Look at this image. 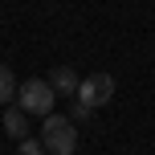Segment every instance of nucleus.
<instances>
[{
    "label": "nucleus",
    "mask_w": 155,
    "mask_h": 155,
    "mask_svg": "<svg viewBox=\"0 0 155 155\" xmlns=\"http://www.w3.org/2000/svg\"><path fill=\"white\" fill-rule=\"evenodd\" d=\"M16 155H45V143L29 135V139H21V147H16Z\"/></svg>",
    "instance_id": "6e6552de"
},
{
    "label": "nucleus",
    "mask_w": 155,
    "mask_h": 155,
    "mask_svg": "<svg viewBox=\"0 0 155 155\" xmlns=\"http://www.w3.org/2000/svg\"><path fill=\"white\" fill-rule=\"evenodd\" d=\"M90 114H94L90 106H82V102H78V98H70V114H65V118H70V123H86V118H90Z\"/></svg>",
    "instance_id": "0eeeda50"
},
{
    "label": "nucleus",
    "mask_w": 155,
    "mask_h": 155,
    "mask_svg": "<svg viewBox=\"0 0 155 155\" xmlns=\"http://www.w3.org/2000/svg\"><path fill=\"white\" fill-rule=\"evenodd\" d=\"M45 82L53 86V94H65V98H74V94H78V82H82V78H78V74L70 70V65H57V70L49 74Z\"/></svg>",
    "instance_id": "20e7f679"
},
{
    "label": "nucleus",
    "mask_w": 155,
    "mask_h": 155,
    "mask_svg": "<svg viewBox=\"0 0 155 155\" xmlns=\"http://www.w3.org/2000/svg\"><path fill=\"white\" fill-rule=\"evenodd\" d=\"M53 86L45 82V78H29V82H21L16 86V102H21V110L25 114H49L53 110Z\"/></svg>",
    "instance_id": "f03ea898"
},
{
    "label": "nucleus",
    "mask_w": 155,
    "mask_h": 155,
    "mask_svg": "<svg viewBox=\"0 0 155 155\" xmlns=\"http://www.w3.org/2000/svg\"><path fill=\"white\" fill-rule=\"evenodd\" d=\"M4 131L12 135L16 143H21V139H29V114H25L21 106H8V110H4Z\"/></svg>",
    "instance_id": "39448f33"
},
{
    "label": "nucleus",
    "mask_w": 155,
    "mask_h": 155,
    "mask_svg": "<svg viewBox=\"0 0 155 155\" xmlns=\"http://www.w3.org/2000/svg\"><path fill=\"white\" fill-rule=\"evenodd\" d=\"M41 143H45L49 155H74V151H78V127H74L65 114H45Z\"/></svg>",
    "instance_id": "f257e3e1"
},
{
    "label": "nucleus",
    "mask_w": 155,
    "mask_h": 155,
    "mask_svg": "<svg viewBox=\"0 0 155 155\" xmlns=\"http://www.w3.org/2000/svg\"><path fill=\"white\" fill-rule=\"evenodd\" d=\"M74 98L82 102V106H90V110L106 106V102L114 98V78H110V74H90V78H82Z\"/></svg>",
    "instance_id": "7ed1b4c3"
},
{
    "label": "nucleus",
    "mask_w": 155,
    "mask_h": 155,
    "mask_svg": "<svg viewBox=\"0 0 155 155\" xmlns=\"http://www.w3.org/2000/svg\"><path fill=\"white\" fill-rule=\"evenodd\" d=\"M12 98H16V78H12L8 65H0V106H4V102H12Z\"/></svg>",
    "instance_id": "423d86ee"
}]
</instances>
